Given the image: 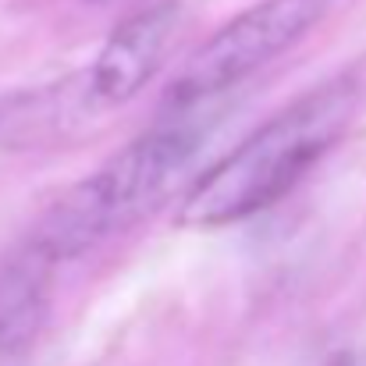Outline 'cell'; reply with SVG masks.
<instances>
[{
  "label": "cell",
  "instance_id": "6da1fadb",
  "mask_svg": "<svg viewBox=\"0 0 366 366\" xmlns=\"http://www.w3.org/2000/svg\"><path fill=\"white\" fill-rule=\"evenodd\" d=\"M366 107V57L277 111L242 146L217 160L178 207V224L210 232L239 224L288 196Z\"/></svg>",
  "mask_w": 366,
  "mask_h": 366
},
{
  "label": "cell",
  "instance_id": "7a4b0ae2",
  "mask_svg": "<svg viewBox=\"0 0 366 366\" xmlns=\"http://www.w3.org/2000/svg\"><path fill=\"white\" fill-rule=\"evenodd\" d=\"M210 114V107L178 114L160 111V122L132 139L100 171L71 185L25 239L57 267L97 249L171 189V182L207 142L217 122Z\"/></svg>",
  "mask_w": 366,
  "mask_h": 366
},
{
  "label": "cell",
  "instance_id": "3957f363",
  "mask_svg": "<svg viewBox=\"0 0 366 366\" xmlns=\"http://www.w3.org/2000/svg\"><path fill=\"white\" fill-rule=\"evenodd\" d=\"M338 0H259L221 25L178 71L160 111H199L317 29Z\"/></svg>",
  "mask_w": 366,
  "mask_h": 366
},
{
  "label": "cell",
  "instance_id": "277c9868",
  "mask_svg": "<svg viewBox=\"0 0 366 366\" xmlns=\"http://www.w3.org/2000/svg\"><path fill=\"white\" fill-rule=\"evenodd\" d=\"M174 25H178V4L160 0V4H149V7L128 14L111 32V39L97 54L93 68H86L79 75L82 89L93 100L97 111L100 107H122L139 89H146V82L164 64Z\"/></svg>",
  "mask_w": 366,
  "mask_h": 366
},
{
  "label": "cell",
  "instance_id": "5b68a950",
  "mask_svg": "<svg viewBox=\"0 0 366 366\" xmlns=\"http://www.w3.org/2000/svg\"><path fill=\"white\" fill-rule=\"evenodd\" d=\"M54 270L57 263L29 239L0 256V363L21 356L39 338L50 313Z\"/></svg>",
  "mask_w": 366,
  "mask_h": 366
}]
</instances>
